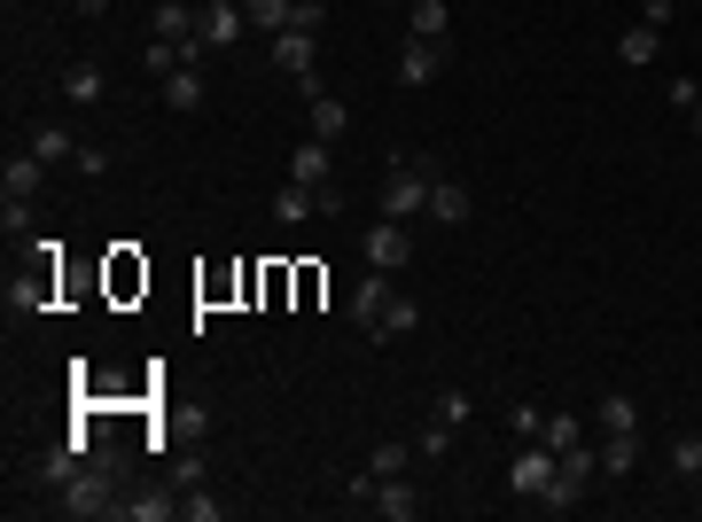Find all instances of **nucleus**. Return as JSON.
I'll list each match as a JSON object with an SVG mask.
<instances>
[{
  "label": "nucleus",
  "mask_w": 702,
  "mask_h": 522,
  "mask_svg": "<svg viewBox=\"0 0 702 522\" xmlns=\"http://www.w3.org/2000/svg\"><path fill=\"white\" fill-rule=\"evenodd\" d=\"M328 149H335V141H304V149L289 157V180H297V188H312V195H320V211H335V203H343V195H335V164H328Z\"/></svg>",
  "instance_id": "20e7f679"
},
{
  "label": "nucleus",
  "mask_w": 702,
  "mask_h": 522,
  "mask_svg": "<svg viewBox=\"0 0 702 522\" xmlns=\"http://www.w3.org/2000/svg\"><path fill=\"white\" fill-rule=\"evenodd\" d=\"M360 250H368V273H407V265H414V234H407V219H375Z\"/></svg>",
  "instance_id": "7ed1b4c3"
},
{
  "label": "nucleus",
  "mask_w": 702,
  "mask_h": 522,
  "mask_svg": "<svg viewBox=\"0 0 702 522\" xmlns=\"http://www.w3.org/2000/svg\"><path fill=\"white\" fill-rule=\"evenodd\" d=\"M195 32H203V48L219 56V48H234L242 32H250V17H242V0H203V17H195Z\"/></svg>",
  "instance_id": "423d86ee"
},
{
  "label": "nucleus",
  "mask_w": 702,
  "mask_h": 522,
  "mask_svg": "<svg viewBox=\"0 0 702 522\" xmlns=\"http://www.w3.org/2000/svg\"><path fill=\"white\" fill-rule=\"evenodd\" d=\"M546 483H554V452H546V444H531V452L508 460V491H515V499H539Z\"/></svg>",
  "instance_id": "0eeeda50"
},
{
  "label": "nucleus",
  "mask_w": 702,
  "mask_h": 522,
  "mask_svg": "<svg viewBox=\"0 0 702 522\" xmlns=\"http://www.w3.org/2000/svg\"><path fill=\"white\" fill-rule=\"evenodd\" d=\"M671 468H679V475H702V429L671 436Z\"/></svg>",
  "instance_id": "c85d7f7f"
},
{
  "label": "nucleus",
  "mask_w": 702,
  "mask_h": 522,
  "mask_svg": "<svg viewBox=\"0 0 702 522\" xmlns=\"http://www.w3.org/2000/svg\"><path fill=\"white\" fill-rule=\"evenodd\" d=\"M71 9H79V17H102V9H110V0H71Z\"/></svg>",
  "instance_id": "e433bc0d"
},
{
  "label": "nucleus",
  "mask_w": 702,
  "mask_h": 522,
  "mask_svg": "<svg viewBox=\"0 0 702 522\" xmlns=\"http://www.w3.org/2000/svg\"><path fill=\"white\" fill-rule=\"evenodd\" d=\"M0 227H9V242L32 234V195H0Z\"/></svg>",
  "instance_id": "c756f323"
},
{
  "label": "nucleus",
  "mask_w": 702,
  "mask_h": 522,
  "mask_svg": "<svg viewBox=\"0 0 702 522\" xmlns=\"http://www.w3.org/2000/svg\"><path fill=\"white\" fill-rule=\"evenodd\" d=\"M438 48H445V40H414V32H407V48H399V87H430V79L445 71Z\"/></svg>",
  "instance_id": "6e6552de"
},
{
  "label": "nucleus",
  "mask_w": 702,
  "mask_h": 522,
  "mask_svg": "<svg viewBox=\"0 0 702 522\" xmlns=\"http://www.w3.org/2000/svg\"><path fill=\"white\" fill-rule=\"evenodd\" d=\"M632 460H640V429H624V436L601 444V475H632Z\"/></svg>",
  "instance_id": "393cba45"
},
{
  "label": "nucleus",
  "mask_w": 702,
  "mask_h": 522,
  "mask_svg": "<svg viewBox=\"0 0 702 522\" xmlns=\"http://www.w3.org/2000/svg\"><path fill=\"white\" fill-rule=\"evenodd\" d=\"M539 444H546V452H570V444H578V421H570V413H546Z\"/></svg>",
  "instance_id": "7c9ffc66"
},
{
  "label": "nucleus",
  "mask_w": 702,
  "mask_h": 522,
  "mask_svg": "<svg viewBox=\"0 0 702 522\" xmlns=\"http://www.w3.org/2000/svg\"><path fill=\"white\" fill-rule=\"evenodd\" d=\"M164 110L195 118V110H203V71H172V79H164Z\"/></svg>",
  "instance_id": "aec40b11"
},
{
  "label": "nucleus",
  "mask_w": 702,
  "mask_h": 522,
  "mask_svg": "<svg viewBox=\"0 0 702 522\" xmlns=\"http://www.w3.org/2000/svg\"><path fill=\"white\" fill-rule=\"evenodd\" d=\"M141 71L164 87V79H172V71H188V63H180V48H172V40H149V48H141Z\"/></svg>",
  "instance_id": "bb28decb"
},
{
  "label": "nucleus",
  "mask_w": 702,
  "mask_h": 522,
  "mask_svg": "<svg viewBox=\"0 0 702 522\" xmlns=\"http://www.w3.org/2000/svg\"><path fill=\"white\" fill-rule=\"evenodd\" d=\"M312 211H320V195H312V188H297V180H289L281 195H273V219H281V227H304Z\"/></svg>",
  "instance_id": "4be33fe9"
},
{
  "label": "nucleus",
  "mask_w": 702,
  "mask_h": 522,
  "mask_svg": "<svg viewBox=\"0 0 702 522\" xmlns=\"http://www.w3.org/2000/svg\"><path fill=\"white\" fill-rule=\"evenodd\" d=\"M593 421H601V436H624V429H640V405H632L624 390H601V405H593Z\"/></svg>",
  "instance_id": "2eb2a0df"
},
{
  "label": "nucleus",
  "mask_w": 702,
  "mask_h": 522,
  "mask_svg": "<svg viewBox=\"0 0 702 522\" xmlns=\"http://www.w3.org/2000/svg\"><path fill=\"white\" fill-rule=\"evenodd\" d=\"M0 188H9V195H40V188H48V157H40V149H9Z\"/></svg>",
  "instance_id": "1a4fd4ad"
},
{
  "label": "nucleus",
  "mask_w": 702,
  "mask_h": 522,
  "mask_svg": "<svg viewBox=\"0 0 702 522\" xmlns=\"http://www.w3.org/2000/svg\"><path fill=\"white\" fill-rule=\"evenodd\" d=\"M469 413H477V398H469V390H445V398L430 405V421H445V429H469Z\"/></svg>",
  "instance_id": "cd10ccee"
},
{
  "label": "nucleus",
  "mask_w": 702,
  "mask_h": 522,
  "mask_svg": "<svg viewBox=\"0 0 702 522\" xmlns=\"http://www.w3.org/2000/svg\"><path fill=\"white\" fill-rule=\"evenodd\" d=\"M343 126H351V110L335 94H312V141H343Z\"/></svg>",
  "instance_id": "412c9836"
},
{
  "label": "nucleus",
  "mask_w": 702,
  "mask_h": 522,
  "mask_svg": "<svg viewBox=\"0 0 702 522\" xmlns=\"http://www.w3.org/2000/svg\"><path fill=\"white\" fill-rule=\"evenodd\" d=\"M312 48H320V32H273V63L289 79H312Z\"/></svg>",
  "instance_id": "9d476101"
},
{
  "label": "nucleus",
  "mask_w": 702,
  "mask_h": 522,
  "mask_svg": "<svg viewBox=\"0 0 702 522\" xmlns=\"http://www.w3.org/2000/svg\"><path fill=\"white\" fill-rule=\"evenodd\" d=\"M616 56H624V63H655V56H663V32H655V24H632V32L616 40Z\"/></svg>",
  "instance_id": "b1692460"
},
{
  "label": "nucleus",
  "mask_w": 702,
  "mask_h": 522,
  "mask_svg": "<svg viewBox=\"0 0 702 522\" xmlns=\"http://www.w3.org/2000/svg\"><path fill=\"white\" fill-rule=\"evenodd\" d=\"M87 180H110V149H94V141H79V157H71Z\"/></svg>",
  "instance_id": "2f4dec72"
},
{
  "label": "nucleus",
  "mask_w": 702,
  "mask_h": 522,
  "mask_svg": "<svg viewBox=\"0 0 702 522\" xmlns=\"http://www.w3.org/2000/svg\"><path fill=\"white\" fill-rule=\"evenodd\" d=\"M445 172L430 164V157H399L391 172H383V219H414V211H430V188H438Z\"/></svg>",
  "instance_id": "f257e3e1"
},
{
  "label": "nucleus",
  "mask_w": 702,
  "mask_h": 522,
  "mask_svg": "<svg viewBox=\"0 0 702 522\" xmlns=\"http://www.w3.org/2000/svg\"><path fill=\"white\" fill-rule=\"evenodd\" d=\"M118 514L126 522H164V514H180V499L172 491H141V499H118Z\"/></svg>",
  "instance_id": "5701e85b"
},
{
  "label": "nucleus",
  "mask_w": 702,
  "mask_h": 522,
  "mask_svg": "<svg viewBox=\"0 0 702 522\" xmlns=\"http://www.w3.org/2000/svg\"><path fill=\"white\" fill-rule=\"evenodd\" d=\"M422 452H414V436H383L375 452H368V475H407Z\"/></svg>",
  "instance_id": "dca6fc26"
},
{
  "label": "nucleus",
  "mask_w": 702,
  "mask_h": 522,
  "mask_svg": "<svg viewBox=\"0 0 702 522\" xmlns=\"http://www.w3.org/2000/svg\"><path fill=\"white\" fill-rule=\"evenodd\" d=\"M508 429H515V436H539V429H546V413H539V405H515V413H508Z\"/></svg>",
  "instance_id": "72a5a7b5"
},
{
  "label": "nucleus",
  "mask_w": 702,
  "mask_h": 522,
  "mask_svg": "<svg viewBox=\"0 0 702 522\" xmlns=\"http://www.w3.org/2000/svg\"><path fill=\"white\" fill-rule=\"evenodd\" d=\"M469 211H477V203H469L461 180H438V188H430V219H438V227H469Z\"/></svg>",
  "instance_id": "f8f14e48"
},
{
  "label": "nucleus",
  "mask_w": 702,
  "mask_h": 522,
  "mask_svg": "<svg viewBox=\"0 0 702 522\" xmlns=\"http://www.w3.org/2000/svg\"><path fill=\"white\" fill-rule=\"evenodd\" d=\"M453 32V9L445 0H414V40H445Z\"/></svg>",
  "instance_id": "a878e982"
},
{
  "label": "nucleus",
  "mask_w": 702,
  "mask_h": 522,
  "mask_svg": "<svg viewBox=\"0 0 702 522\" xmlns=\"http://www.w3.org/2000/svg\"><path fill=\"white\" fill-rule=\"evenodd\" d=\"M24 149H40L48 164H71L79 157V141H71V126H48V118H32V141Z\"/></svg>",
  "instance_id": "ddd939ff"
},
{
  "label": "nucleus",
  "mask_w": 702,
  "mask_h": 522,
  "mask_svg": "<svg viewBox=\"0 0 702 522\" xmlns=\"http://www.w3.org/2000/svg\"><path fill=\"white\" fill-rule=\"evenodd\" d=\"M63 94H71V102H79V110H94V102H102V94H110V79H102V71H94V63H71V71H63Z\"/></svg>",
  "instance_id": "6ab92c4d"
},
{
  "label": "nucleus",
  "mask_w": 702,
  "mask_h": 522,
  "mask_svg": "<svg viewBox=\"0 0 702 522\" xmlns=\"http://www.w3.org/2000/svg\"><path fill=\"white\" fill-rule=\"evenodd\" d=\"M195 17H203V9H188V0H157V40H172V48L195 40Z\"/></svg>",
  "instance_id": "a211bd4d"
},
{
  "label": "nucleus",
  "mask_w": 702,
  "mask_h": 522,
  "mask_svg": "<svg viewBox=\"0 0 702 522\" xmlns=\"http://www.w3.org/2000/svg\"><path fill=\"white\" fill-rule=\"evenodd\" d=\"M640 24H655V32H663V24H671V0H640Z\"/></svg>",
  "instance_id": "c9c22d12"
},
{
  "label": "nucleus",
  "mask_w": 702,
  "mask_h": 522,
  "mask_svg": "<svg viewBox=\"0 0 702 522\" xmlns=\"http://www.w3.org/2000/svg\"><path fill=\"white\" fill-rule=\"evenodd\" d=\"M414 452H422V460H438V452H453V429H445V421H430V429L414 436Z\"/></svg>",
  "instance_id": "473e14b6"
},
{
  "label": "nucleus",
  "mask_w": 702,
  "mask_h": 522,
  "mask_svg": "<svg viewBox=\"0 0 702 522\" xmlns=\"http://www.w3.org/2000/svg\"><path fill=\"white\" fill-rule=\"evenodd\" d=\"M686 126H694V141H702V102H694V110H686Z\"/></svg>",
  "instance_id": "4c0bfd02"
},
{
  "label": "nucleus",
  "mask_w": 702,
  "mask_h": 522,
  "mask_svg": "<svg viewBox=\"0 0 702 522\" xmlns=\"http://www.w3.org/2000/svg\"><path fill=\"white\" fill-rule=\"evenodd\" d=\"M242 17H250V32H265V40H273V32H289V24H297V0H242Z\"/></svg>",
  "instance_id": "f3484780"
},
{
  "label": "nucleus",
  "mask_w": 702,
  "mask_h": 522,
  "mask_svg": "<svg viewBox=\"0 0 702 522\" xmlns=\"http://www.w3.org/2000/svg\"><path fill=\"white\" fill-rule=\"evenodd\" d=\"M414 320H422V304H414V297H391V304H383V320L368 328V343H391V335H414Z\"/></svg>",
  "instance_id": "4468645a"
},
{
  "label": "nucleus",
  "mask_w": 702,
  "mask_h": 522,
  "mask_svg": "<svg viewBox=\"0 0 702 522\" xmlns=\"http://www.w3.org/2000/svg\"><path fill=\"white\" fill-rule=\"evenodd\" d=\"M391 297H399V289H391V273H368V281H360V297H351V320H360V335L383 320V304H391Z\"/></svg>",
  "instance_id": "9b49d317"
},
{
  "label": "nucleus",
  "mask_w": 702,
  "mask_h": 522,
  "mask_svg": "<svg viewBox=\"0 0 702 522\" xmlns=\"http://www.w3.org/2000/svg\"><path fill=\"white\" fill-rule=\"evenodd\" d=\"M430 499H422V483H407V475H375V499H368V514H383V522H414Z\"/></svg>",
  "instance_id": "39448f33"
},
{
  "label": "nucleus",
  "mask_w": 702,
  "mask_h": 522,
  "mask_svg": "<svg viewBox=\"0 0 702 522\" xmlns=\"http://www.w3.org/2000/svg\"><path fill=\"white\" fill-rule=\"evenodd\" d=\"M601 475V452H585V444H570V452H554V483L539 491V506L546 514H570L578 499H585V483Z\"/></svg>",
  "instance_id": "f03ea898"
},
{
  "label": "nucleus",
  "mask_w": 702,
  "mask_h": 522,
  "mask_svg": "<svg viewBox=\"0 0 702 522\" xmlns=\"http://www.w3.org/2000/svg\"><path fill=\"white\" fill-rule=\"evenodd\" d=\"M320 24H328V9H320V0H297V24H289V32H320Z\"/></svg>",
  "instance_id": "f704fd0d"
}]
</instances>
